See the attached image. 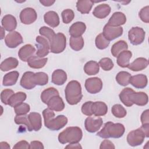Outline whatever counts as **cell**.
<instances>
[{
  "label": "cell",
  "instance_id": "29",
  "mask_svg": "<svg viewBox=\"0 0 149 149\" xmlns=\"http://www.w3.org/2000/svg\"><path fill=\"white\" fill-rule=\"evenodd\" d=\"M47 58H40L38 56H32L28 61V65L33 69H40L43 68L47 62Z\"/></svg>",
  "mask_w": 149,
  "mask_h": 149
},
{
  "label": "cell",
  "instance_id": "17",
  "mask_svg": "<svg viewBox=\"0 0 149 149\" xmlns=\"http://www.w3.org/2000/svg\"><path fill=\"white\" fill-rule=\"evenodd\" d=\"M126 22V17L124 13L120 12H116L113 13L108 22V24L113 27H120Z\"/></svg>",
  "mask_w": 149,
  "mask_h": 149
},
{
  "label": "cell",
  "instance_id": "55",
  "mask_svg": "<svg viewBox=\"0 0 149 149\" xmlns=\"http://www.w3.org/2000/svg\"><path fill=\"white\" fill-rule=\"evenodd\" d=\"M55 1H51V0H44V1H40V2L45 6H50L52 5L55 3Z\"/></svg>",
  "mask_w": 149,
  "mask_h": 149
},
{
  "label": "cell",
  "instance_id": "3",
  "mask_svg": "<svg viewBox=\"0 0 149 149\" xmlns=\"http://www.w3.org/2000/svg\"><path fill=\"white\" fill-rule=\"evenodd\" d=\"M125 131L124 126L120 123H113L112 122H107L104 127L97 133V135L101 138H119L122 137Z\"/></svg>",
  "mask_w": 149,
  "mask_h": 149
},
{
  "label": "cell",
  "instance_id": "33",
  "mask_svg": "<svg viewBox=\"0 0 149 149\" xmlns=\"http://www.w3.org/2000/svg\"><path fill=\"white\" fill-rule=\"evenodd\" d=\"M19 73L17 71L10 72L3 77V85L5 86H10L15 84L17 81Z\"/></svg>",
  "mask_w": 149,
  "mask_h": 149
},
{
  "label": "cell",
  "instance_id": "12",
  "mask_svg": "<svg viewBox=\"0 0 149 149\" xmlns=\"http://www.w3.org/2000/svg\"><path fill=\"white\" fill-rule=\"evenodd\" d=\"M6 45L10 48H14L23 43V40L21 34L16 31L9 33L5 38Z\"/></svg>",
  "mask_w": 149,
  "mask_h": 149
},
{
  "label": "cell",
  "instance_id": "45",
  "mask_svg": "<svg viewBox=\"0 0 149 149\" xmlns=\"http://www.w3.org/2000/svg\"><path fill=\"white\" fill-rule=\"evenodd\" d=\"M62 21L65 24H68L70 23L74 17V13L72 9H67L62 11Z\"/></svg>",
  "mask_w": 149,
  "mask_h": 149
},
{
  "label": "cell",
  "instance_id": "34",
  "mask_svg": "<svg viewBox=\"0 0 149 149\" xmlns=\"http://www.w3.org/2000/svg\"><path fill=\"white\" fill-rule=\"evenodd\" d=\"M134 91L132 88L129 87L125 88L119 94V98L121 102L126 107H131L133 104L130 101V96L131 93Z\"/></svg>",
  "mask_w": 149,
  "mask_h": 149
},
{
  "label": "cell",
  "instance_id": "28",
  "mask_svg": "<svg viewBox=\"0 0 149 149\" xmlns=\"http://www.w3.org/2000/svg\"><path fill=\"white\" fill-rule=\"evenodd\" d=\"M28 118L33 130L38 131L42 126L41 115L37 112H31L28 115Z\"/></svg>",
  "mask_w": 149,
  "mask_h": 149
},
{
  "label": "cell",
  "instance_id": "35",
  "mask_svg": "<svg viewBox=\"0 0 149 149\" xmlns=\"http://www.w3.org/2000/svg\"><path fill=\"white\" fill-rule=\"evenodd\" d=\"M128 45L127 42L123 40H119L113 44L111 47V54L114 57H117L118 55L122 51L127 50Z\"/></svg>",
  "mask_w": 149,
  "mask_h": 149
},
{
  "label": "cell",
  "instance_id": "5",
  "mask_svg": "<svg viewBox=\"0 0 149 149\" xmlns=\"http://www.w3.org/2000/svg\"><path fill=\"white\" fill-rule=\"evenodd\" d=\"M66 45V38L62 33L55 34L49 41L50 51L54 54H59L64 51Z\"/></svg>",
  "mask_w": 149,
  "mask_h": 149
},
{
  "label": "cell",
  "instance_id": "23",
  "mask_svg": "<svg viewBox=\"0 0 149 149\" xmlns=\"http://www.w3.org/2000/svg\"><path fill=\"white\" fill-rule=\"evenodd\" d=\"M148 65V60L144 58H138L129 63L127 68L134 72H138L146 69Z\"/></svg>",
  "mask_w": 149,
  "mask_h": 149
},
{
  "label": "cell",
  "instance_id": "46",
  "mask_svg": "<svg viewBox=\"0 0 149 149\" xmlns=\"http://www.w3.org/2000/svg\"><path fill=\"white\" fill-rule=\"evenodd\" d=\"M101 68L105 71H108L111 70L113 67V63L112 61L109 58H102L98 63Z\"/></svg>",
  "mask_w": 149,
  "mask_h": 149
},
{
  "label": "cell",
  "instance_id": "54",
  "mask_svg": "<svg viewBox=\"0 0 149 149\" xmlns=\"http://www.w3.org/2000/svg\"><path fill=\"white\" fill-rule=\"evenodd\" d=\"M30 148H44L43 144L39 141H33L30 144Z\"/></svg>",
  "mask_w": 149,
  "mask_h": 149
},
{
  "label": "cell",
  "instance_id": "36",
  "mask_svg": "<svg viewBox=\"0 0 149 149\" xmlns=\"http://www.w3.org/2000/svg\"><path fill=\"white\" fill-rule=\"evenodd\" d=\"M99 66L98 62L94 61H90L85 64L84 71L88 75H95L99 72Z\"/></svg>",
  "mask_w": 149,
  "mask_h": 149
},
{
  "label": "cell",
  "instance_id": "56",
  "mask_svg": "<svg viewBox=\"0 0 149 149\" xmlns=\"http://www.w3.org/2000/svg\"><path fill=\"white\" fill-rule=\"evenodd\" d=\"M66 148H81V146L77 143H72V144H69V145H68L67 146L65 147Z\"/></svg>",
  "mask_w": 149,
  "mask_h": 149
},
{
  "label": "cell",
  "instance_id": "7",
  "mask_svg": "<svg viewBox=\"0 0 149 149\" xmlns=\"http://www.w3.org/2000/svg\"><path fill=\"white\" fill-rule=\"evenodd\" d=\"M144 30L139 27H132L128 33V38L130 43L134 45L141 44L145 38Z\"/></svg>",
  "mask_w": 149,
  "mask_h": 149
},
{
  "label": "cell",
  "instance_id": "50",
  "mask_svg": "<svg viewBox=\"0 0 149 149\" xmlns=\"http://www.w3.org/2000/svg\"><path fill=\"white\" fill-rule=\"evenodd\" d=\"M92 101H87L84 102L81 106V112L82 113L88 116H90L93 115L92 111H91V105H92Z\"/></svg>",
  "mask_w": 149,
  "mask_h": 149
},
{
  "label": "cell",
  "instance_id": "19",
  "mask_svg": "<svg viewBox=\"0 0 149 149\" xmlns=\"http://www.w3.org/2000/svg\"><path fill=\"white\" fill-rule=\"evenodd\" d=\"M147 83L148 80L147 76L143 74L131 76L130 79V83L137 88H144L147 86Z\"/></svg>",
  "mask_w": 149,
  "mask_h": 149
},
{
  "label": "cell",
  "instance_id": "18",
  "mask_svg": "<svg viewBox=\"0 0 149 149\" xmlns=\"http://www.w3.org/2000/svg\"><path fill=\"white\" fill-rule=\"evenodd\" d=\"M35 51L36 49L32 45L26 44L20 48L18 52V56L23 62H27L28 59L33 56Z\"/></svg>",
  "mask_w": 149,
  "mask_h": 149
},
{
  "label": "cell",
  "instance_id": "49",
  "mask_svg": "<svg viewBox=\"0 0 149 149\" xmlns=\"http://www.w3.org/2000/svg\"><path fill=\"white\" fill-rule=\"evenodd\" d=\"M139 17L144 23L149 22V6H146L143 8L139 13Z\"/></svg>",
  "mask_w": 149,
  "mask_h": 149
},
{
  "label": "cell",
  "instance_id": "14",
  "mask_svg": "<svg viewBox=\"0 0 149 149\" xmlns=\"http://www.w3.org/2000/svg\"><path fill=\"white\" fill-rule=\"evenodd\" d=\"M34 73L32 72H25L20 81L21 86L27 90H31L34 88L36 85L34 82Z\"/></svg>",
  "mask_w": 149,
  "mask_h": 149
},
{
  "label": "cell",
  "instance_id": "44",
  "mask_svg": "<svg viewBox=\"0 0 149 149\" xmlns=\"http://www.w3.org/2000/svg\"><path fill=\"white\" fill-rule=\"evenodd\" d=\"M14 110L16 115H23L30 111V107L28 104L22 102L14 107Z\"/></svg>",
  "mask_w": 149,
  "mask_h": 149
},
{
  "label": "cell",
  "instance_id": "27",
  "mask_svg": "<svg viewBox=\"0 0 149 149\" xmlns=\"http://www.w3.org/2000/svg\"><path fill=\"white\" fill-rule=\"evenodd\" d=\"M132 53L130 51H123L117 56V63L121 68H127Z\"/></svg>",
  "mask_w": 149,
  "mask_h": 149
},
{
  "label": "cell",
  "instance_id": "52",
  "mask_svg": "<svg viewBox=\"0 0 149 149\" xmlns=\"http://www.w3.org/2000/svg\"><path fill=\"white\" fill-rule=\"evenodd\" d=\"M13 148H30V144L28 143L27 141L25 140H22L17 142L13 147Z\"/></svg>",
  "mask_w": 149,
  "mask_h": 149
},
{
  "label": "cell",
  "instance_id": "38",
  "mask_svg": "<svg viewBox=\"0 0 149 149\" xmlns=\"http://www.w3.org/2000/svg\"><path fill=\"white\" fill-rule=\"evenodd\" d=\"M131 74L125 71L119 72L116 76V80L118 83L122 86H126L130 83Z\"/></svg>",
  "mask_w": 149,
  "mask_h": 149
},
{
  "label": "cell",
  "instance_id": "53",
  "mask_svg": "<svg viewBox=\"0 0 149 149\" xmlns=\"http://www.w3.org/2000/svg\"><path fill=\"white\" fill-rule=\"evenodd\" d=\"M149 111L146 109L144 111L141 115V122L143 124L149 123Z\"/></svg>",
  "mask_w": 149,
  "mask_h": 149
},
{
  "label": "cell",
  "instance_id": "2",
  "mask_svg": "<svg viewBox=\"0 0 149 149\" xmlns=\"http://www.w3.org/2000/svg\"><path fill=\"white\" fill-rule=\"evenodd\" d=\"M65 94L66 101L69 104L72 105L77 104L83 97L80 83L76 80L69 81L66 86Z\"/></svg>",
  "mask_w": 149,
  "mask_h": 149
},
{
  "label": "cell",
  "instance_id": "58",
  "mask_svg": "<svg viewBox=\"0 0 149 149\" xmlns=\"http://www.w3.org/2000/svg\"><path fill=\"white\" fill-rule=\"evenodd\" d=\"M1 39L2 40V39L4 38V36H5V31H4V29H3V27H1Z\"/></svg>",
  "mask_w": 149,
  "mask_h": 149
},
{
  "label": "cell",
  "instance_id": "6",
  "mask_svg": "<svg viewBox=\"0 0 149 149\" xmlns=\"http://www.w3.org/2000/svg\"><path fill=\"white\" fill-rule=\"evenodd\" d=\"M146 137L144 130L141 126L136 130L130 132L127 136V141L132 147L141 145Z\"/></svg>",
  "mask_w": 149,
  "mask_h": 149
},
{
  "label": "cell",
  "instance_id": "1",
  "mask_svg": "<svg viewBox=\"0 0 149 149\" xmlns=\"http://www.w3.org/2000/svg\"><path fill=\"white\" fill-rule=\"evenodd\" d=\"M42 115L45 127L51 130H59L68 123V118L65 115H60L54 118L55 113L48 108L42 111Z\"/></svg>",
  "mask_w": 149,
  "mask_h": 149
},
{
  "label": "cell",
  "instance_id": "32",
  "mask_svg": "<svg viewBox=\"0 0 149 149\" xmlns=\"http://www.w3.org/2000/svg\"><path fill=\"white\" fill-rule=\"evenodd\" d=\"M19 65L17 59L13 57H9L5 59L1 63V70L3 72L16 68Z\"/></svg>",
  "mask_w": 149,
  "mask_h": 149
},
{
  "label": "cell",
  "instance_id": "8",
  "mask_svg": "<svg viewBox=\"0 0 149 149\" xmlns=\"http://www.w3.org/2000/svg\"><path fill=\"white\" fill-rule=\"evenodd\" d=\"M37 42V51L36 55L40 58H43L47 56L49 52L50 45L49 41L42 36H37L36 38Z\"/></svg>",
  "mask_w": 149,
  "mask_h": 149
},
{
  "label": "cell",
  "instance_id": "11",
  "mask_svg": "<svg viewBox=\"0 0 149 149\" xmlns=\"http://www.w3.org/2000/svg\"><path fill=\"white\" fill-rule=\"evenodd\" d=\"M37 18L36 10L31 8H26L23 9L20 13V20L24 24H30L34 23Z\"/></svg>",
  "mask_w": 149,
  "mask_h": 149
},
{
  "label": "cell",
  "instance_id": "41",
  "mask_svg": "<svg viewBox=\"0 0 149 149\" xmlns=\"http://www.w3.org/2000/svg\"><path fill=\"white\" fill-rule=\"evenodd\" d=\"M15 122L17 125H25L28 130L31 132L33 130V127L30 124L29 121L28 115H16L15 118Z\"/></svg>",
  "mask_w": 149,
  "mask_h": 149
},
{
  "label": "cell",
  "instance_id": "42",
  "mask_svg": "<svg viewBox=\"0 0 149 149\" xmlns=\"http://www.w3.org/2000/svg\"><path fill=\"white\" fill-rule=\"evenodd\" d=\"M95 42L97 48L100 49H104L108 47L110 42L105 38L102 33H100L96 37Z\"/></svg>",
  "mask_w": 149,
  "mask_h": 149
},
{
  "label": "cell",
  "instance_id": "51",
  "mask_svg": "<svg viewBox=\"0 0 149 149\" xmlns=\"http://www.w3.org/2000/svg\"><path fill=\"white\" fill-rule=\"evenodd\" d=\"M114 144L108 140H104L102 142H101L100 148L104 149V148H115Z\"/></svg>",
  "mask_w": 149,
  "mask_h": 149
},
{
  "label": "cell",
  "instance_id": "39",
  "mask_svg": "<svg viewBox=\"0 0 149 149\" xmlns=\"http://www.w3.org/2000/svg\"><path fill=\"white\" fill-rule=\"evenodd\" d=\"M84 40L82 37L74 38L71 37L69 40V45L72 49L76 51L81 50L84 47Z\"/></svg>",
  "mask_w": 149,
  "mask_h": 149
},
{
  "label": "cell",
  "instance_id": "4",
  "mask_svg": "<svg viewBox=\"0 0 149 149\" xmlns=\"http://www.w3.org/2000/svg\"><path fill=\"white\" fill-rule=\"evenodd\" d=\"M83 132L79 127H68L58 135V141L61 144L77 143L82 139Z\"/></svg>",
  "mask_w": 149,
  "mask_h": 149
},
{
  "label": "cell",
  "instance_id": "24",
  "mask_svg": "<svg viewBox=\"0 0 149 149\" xmlns=\"http://www.w3.org/2000/svg\"><path fill=\"white\" fill-rule=\"evenodd\" d=\"M111 12V7L106 3L100 4L97 6L93 12V15L98 19L105 18Z\"/></svg>",
  "mask_w": 149,
  "mask_h": 149
},
{
  "label": "cell",
  "instance_id": "16",
  "mask_svg": "<svg viewBox=\"0 0 149 149\" xmlns=\"http://www.w3.org/2000/svg\"><path fill=\"white\" fill-rule=\"evenodd\" d=\"M86 29L85 23L81 22H77L73 23L69 28V34L72 37L77 38L81 37Z\"/></svg>",
  "mask_w": 149,
  "mask_h": 149
},
{
  "label": "cell",
  "instance_id": "43",
  "mask_svg": "<svg viewBox=\"0 0 149 149\" xmlns=\"http://www.w3.org/2000/svg\"><path fill=\"white\" fill-rule=\"evenodd\" d=\"M112 113L113 116L118 118H124L126 115V110L120 104H115L113 105L111 109Z\"/></svg>",
  "mask_w": 149,
  "mask_h": 149
},
{
  "label": "cell",
  "instance_id": "37",
  "mask_svg": "<svg viewBox=\"0 0 149 149\" xmlns=\"http://www.w3.org/2000/svg\"><path fill=\"white\" fill-rule=\"evenodd\" d=\"M58 91L54 88L49 87L44 90L41 94V100L45 104H47L49 100L55 95H59Z\"/></svg>",
  "mask_w": 149,
  "mask_h": 149
},
{
  "label": "cell",
  "instance_id": "57",
  "mask_svg": "<svg viewBox=\"0 0 149 149\" xmlns=\"http://www.w3.org/2000/svg\"><path fill=\"white\" fill-rule=\"evenodd\" d=\"M1 144V147L2 149H4V148H10V146L9 145L6 143V142H1L0 143Z\"/></svg>",
  "mask_w": 149,
  "mask_h": 149
},
{
  "label": "cell",
  "instance_id": "9",
  "mask_svg": "<svg viewBox=\"0 0 149 149\" xmlns=\"http://www.w3.org/2000/svg\"><path fill=\"white\" fill-rule=\"evenodd\" d=\"M123 28L122 27H113L105 24L103 29L104 36L108 41H112L121 36L123 34Z\"/></svg>",
  "mask_w": 149,
  "mask_h": 149
},
{
  "label": "cell",
  "instance_id": "22",
  "mask_svg": "<svg viewBox=\"0 0 149 149\" xmlns=\"http://www.w3.org/2000/svg\"><path fill=\"white\" fill-rule=\"evenodd\" d=\"M2 26L3 29L8 31H13L17 26V21L16 18L11 15L4 16L1 21Z\"/></svg>",
  "mask_w": 149,
  "mask_h": 149
},
{
  "label": "cell",
  "instance_id": "10",
  "mask_svg": "<svg viewBox=\"0 0 149 149\" xmlns=\"http://www.w3.org/2000/svg\"><path fill=\"white\" fill-rule=\"evenodd\" d=\"M87 92L90 94L99 93L102 88V82L98 77H91L86 79L84 84Z\"/></svg>",
  "mask_w": 149,
  "mask_h": 149
},
{
  "label": "cell",
  "instance_id": "40",
  "mask_svg": "<svg viewBox=\"0 0 149 149\" xmlns=\"http://www.w3.org/2000/svg\"><path fill=\"white\" fill-rule=\"evenodd\" d=\"M48 76L44 72H37L34 74V82L36 85L44 86L48 83Z\"/></svg>",
  "mask_w": 149,
  "mask_h": 149
},
{
  "label": "cell",
  "instance_id": "48",
  "mask_svg": "<svg viewBox=\"0 0 149 149\" xmlns=\"http://www.w3.org/2000/svg\"><path fill=\"white\" fill-rule=\"evenodd\" d=\"M14 94V91L10 89H5L1 93V100L3 104L8 105V101L10 97Z\"/></svg>",
  "mask_w": 149,
  "mask_h": 149
},
{
  "label": "cell",
  "instance_id": "15",
  "mask_svg": "<svg viewBox=\"0 0 149 149\" xmlns=\"http://www.w3.org/2000/svg\"><path fill=\"white\" fill-rule=\"evenodd\" d=\"M130 98L133 104H136L139 106L146 105L148 101L147 94L144 92L133 91L131 93Z\"/></svg>",
  "mask_w": 149,
  "mask_h": 149
},
{
  "label": "cell",
  "instance_id": "13",
  "mask_svg": "<svg viewBox=\"0 0 149 149\" xmlns=\"http://www.w3.org/2000/svg\"><path fill=\"white\" fill-rule=\"evenodd\" d=\"M103 121L101 118H95L93 117H87L84 122V126L86 130L90 133H94L100 130L102 125Z\"/></svg>",
  "mask_w": 149,
  "mask_h": 149
},
{
  "label": "cell",
  "instance_id": "21",
  "mask_svg": "<svg viewBox=\"0 0 149 149\" xmlns=\"http://www.w3.org/2000/svg\"><path fill=\"white\" fill-rule=\"evenodd\" d=\"M91 111L93 115L95 116H104L108 112V107L105 102L102 101L93 102Z\"/></svg>",
  "mask_w": 149,
  "mask_h": 149
},
{
  "label": "cell",
  "instance_id": "31",
  "mask_svg": "<svg viewBox=\"0 0 149 149\" xmlns=\"http://www.w3.org/2000/svg\"><path fill=\"white\" fill-rule=\"evenodd\" d=\"M27 95L24 92H17L14 93L8 101V105L12 107H15L16 105L22 103L26 100Z\"/></svg>",
  "mask_w": 149,
  "mask_h": 149
},
{
  "label": "cell",
  "instance_id": "47",
  "mask_svg": "<svg viewBox=\"0 0 149 149\" xmlns=\"http://www.w3.org/2000/svg\"><path fill=\"white\" fill-rule=\"evenodd\" d=\"M39 33L41 36L46 37L47 39L49 41V42L55 35V33L52 29L46 26L41 27L39 30Z\"/></svg>",
  "mask_w": 149,
  "mask_h": 149
},
{
  "label": "cell",
  "instance_id": "25",
  "mask_svg": "<svg viewBox=\"0 0 149 149\" xmlns=\"http://www.w3.org/2000/svg\"><path fill=\"white\" fill-rule=\"evenodd\" d=\"M67 80L66 72L62 69H56L52 73V82L58 86L63 85Z\"/></svg>",
  "mask_w": 149,
  "mask_h": 149
},
{
  "label": "cell",
  "instance_id": "26",
  "mask_svg": "<svg viewBox=\"0 0 149 149\" xmlns=\"http://www.w3.org/2000/svg\"><path fill=\"white\" fill-rule=\"evenodd\" d=\"M44 22L52 27H56L59 24V18L56 12L48 11L44 16Z\"/></svg>",
  "mask_w": 149,
  "mask_h": 149
},
{
  "label": "cell",
  "instance_id": "30",
  "mask_svg": "<svg viewBox=\"0 0 149 149\" xmlns=\"http://www.w3.org/2000/svg\"><path fill=\"white\" fill-rule=\"evenodd\" d=\"M94 4V2L90 0H80L76 2V8L79 12L82 14L88 13Z\"/></svg>",
  "mask_w": 149,
  "mask_h": 149
},
{
  "label": "cell",
  "instance_id": "20",
  "mask_svg": "<svg viewBox=\"0 0 149 149\" xmlns=\"http://www.w3.org/2000/svg\"><path fill=\"white\" fill-rule=\"evenodd\" d=\"M47 105L48 108L56 112L62 111L65 108L63 101L59 95H55L52 97Z\"/></svg>",
  "mask_w": 149,
  "mask_h": 149
}]
</instances>
